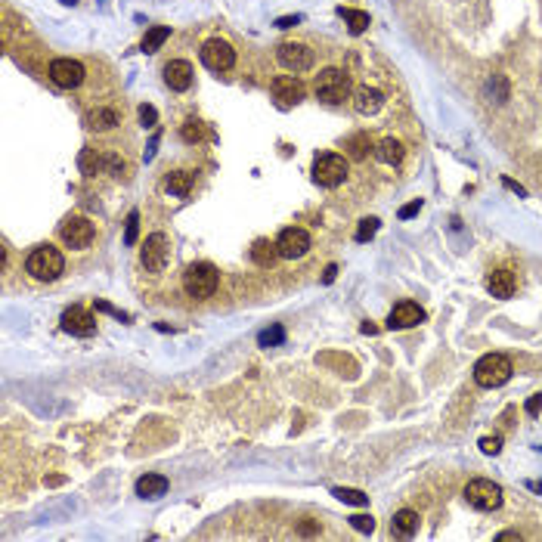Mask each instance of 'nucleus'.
Returning <instances> with one entry per match:
<instances>
[{
    "mask_svg": "<svg viewBox=\"0 0 542 542\" xmlns=\"http://www.w3.org/2000/svg\"><path fill=\"white\" fill-rule=\"evenodd\" d=\"M350 527L360 530V533H372V530H375V517L372 514H354V517H350Z\"/></svg>",
    "mask_w": 542,
    "mask_h": 542,
    "instance_id": "obj_34",
    "label": "nucleus"
},
{
    "mask_svg": "<svg viewBox=\"0 0 542 542\" xmlns=\"http://www.w3.org/2000/svg\"><path fill=\"white\" fill-rule=\"evenodd\" d=\"M140 121H143V127H155V121H158L155 106H140Z\"/></svg>",
    "mask_w": 542,
    "mask_h": 542,
    "instance_id": "obj_36",
    "label": "nucleus"
},
{
    "mask_svg": "<svg viewBox=\"0 0 542 542\" xmlns=\"http://www.w3.org/2000/svg\"><path fill=\"white\" fill-rule=\"evenodd\" d=\"M78 164H81L84 174H96V171H106V168L109 171H121V168H124L118 158L102 155V152H96V149H84L81 158H78Z\"/></svg>",
    "mask_w": 542,
    "mask_h": 542,
    "instance_id": "obj_19",
    "label": "nucleus"
},
{
    "mask_svg": "<svg viewBox=\"0 0 542 542\" xmlns=\"http://www.w3.org/2000/svg\"><path fill=\"white\" fill-rule=\"evenodd\" d=\"M63 332L78 335V338H90L96 332V316L87 313L84 307H69V310L63 313Z\"/></svg>",
    "mask_w": 542,
    "mask_h": 542,
    "instance_id": "obj_13",
    "label": "nucleus"
},
{
    "mask_svg": "<svg viewBox=\"0 0 542 542\" xmlns=\"http://www.w3.org/2000/svg\"><path fill=\"white\" fill-rule=\"evenodd\" d=\"M332 496L341 499V502H347V505H369L366 492H362V490H350V486H335V490H332Z\"/></svg>",
    "mask_w": 542,
    "mask_h": 542,
    "instance_id": "obj_29",
    "label": "nucleus"
},
{
    "mask_svg": "<svg viewBox=\"0 0 542 542\" xmlns=\"http://www.w3.org/2000/svg\"><path fill=\"white\" fill-rule=\"evenodd\" d=\"M375 232H378V217H362L356 226V242H369Z\"/></svg>",
    "mask_w": 542,
    "mask_h": 542,
    "instance_id": "obj_32",
    "label": "nucleus"
},
{
    "mask_svg": "<svg viewBox=\"0 0 542 542\" xmlns=\"http://www.w3.org/2000/svg\"><path fill=\"white\" fill-rule=\"evenodd\" d=\"M514 288H517V276L511 273V270H505V267L492 270V273L486 276V292H490L492 298H499V301H508L511 294H514Z\"/></svg>",
    "mask_w": 542,
    "mask_h": 542,
    "instance_id": "obj_18",
    "label": "nucleus"
},
{
    "mask_svg": "<svg viewBox=\"0 0 542 542\" xmlns=\"http://www.w3.org/2000/svg\"><path fill=\"white\" fill-rule=\"evenodd\" d=\"M477 446H480V453H484V455H496L499 449H502V437H499V434H492V437H480Z\"/></svg>",
    "mask_w": 542,
    "mask_h": 542,
    "instance_id": "obj_33",
    "label": "nucleus"
},
{
    "mask_svg": "<svg viewBox=\"0 0 542 542\" xmlns=\"http://www.w3.org/2000/svg\"><path fill=\"white\" fill-rule=\"evenodd\" d=\"M59 239H63V245L72 251H87L96 239V226H94V220L81 217V214H72V217H65L63 226H59Z\"/></svg>",
    "mask_w": 542,
    "mask_h": 542,
    "instance_id": "obj_6",
    "label": "nucleus"
},
{
    "mask_svg": "<svg viewBox=\"0 0 542 542\" xmlns=\"http://www.w3.org/2000/svg\"><path fill=\"white\" fill-rule=\"evenodd\" d=\"M279 248H276V242H270V239H257L254 245H251V261L257 263V267L270 270L276 267V261H279Z\"/></svg>",
    "mask_w": 542,
    "mask_h": 542,
    "instance_id": "obj_21",
    "label": "nucleus"
},
{
    "mask_svg": "<svg viewBox=\"0 0 542 542\" xmlns=\"http://www.w3.org/2000/svg\"><path fill=\"white\" fill-rule=\"evenodd\" d=\"M523 409H527V415H539V409H542V393H533V397L527 400V406H523Z\"/></svg>",
    "mask_w": 542,
    "mask_h": 542,
    "instance_id": "obj_38",
    "label": "nucleus"
},
{
    "mask_svg": "<svg viewBox=\"0 0 542 542\" xmlns=\"http://www.w3.org/2000/svg\"><path fill=\"white\" fill-rule=\"evenodd\" d=\"M84 75H87V72H84V65L78 63V59L59 56V59H53V63H50V81L56 84V87H63V90L81 87Z\"/></svg>",
    "mask_w": 542,
    "mask_h": 542,
    "instance_id": "obj_12",
    "label": "nucleus"
},
{
    "mask_svg": "<svg viewBox=\"0 0 542 542\" xmlns=\"http://www.w3.org/2000/svg\"><path fill=\"white\" fill-rule=\"evenodd\" d=\"M276 59L282 63V69L294 72V75H301V72H310L313 63H316L313 50H310L307 44H301V41H285V44H279V50H276Z\"/></svg>",
    "mask_w": 542,
    "mask_h": 542,
    "instance_id": "obj_9",
    "label": "nucleus"
},
{
    "mask_svg": "<svg viewBox=\"0 0 542 542\" xmlns=\"http://www.w3.org/2000/svg\"><path fill=\"white\" fill-rule=\"evenodd\" d=\"M465 499H468V505L477 511H496L499 505H502V486L486 480V477H474V480H468V486H465Z\"/></svg>",
    "mask_w": 542,
    "mask_h": 542,
    "instance_id": "obj_8",
    "label": "nucleus"
},
{
    "mask_svg": "<svg viewBox=\"0 0 542 542\" xmlns=\"http://www.w3.org/2000/svg\"><path fill=\"white\" fill-rule=\"evenodd\" d=\"M25 273L32 276L34 282H56L59 276L65 273V254L50 242L38 245V248H32V254L25 257Z\"/></svg>",
    "mask_w": 542,
    "mask_h": 542,
    "instance_id": "obj_1",
    "label": "nucleus"
},
{
    "mask_svg": "<svg viewBox=\"0 0 542 542\" xmlns=\"http://www.w3.org/2000/svg\"><path fill=\"white\" fill-rule=\"evenodd\" d=\"M422 323H424V310L415 301H400L391 310V316H387V329H412V325Z\"/></svg>",
    "mask_w": 542,
    "mask_h": 542,
    "instance_id": "obj_16",
    "label": "nucleus"
},
{
    "mask_svg": "<svg viewBox=\"0 0 542 542\" xmlns=\"http://www.w3.org/2000/svg\"><path fill=\"white\" fill-rule=\"evenodd\" d=\"M193 183H195V174L193 171H174V174L168 177V193L171 195H189V189H193Z\"/></svg>",
    "mask_w": 542,
    "mask_h": 542,
    "instance_id": "obj_26",
    "label": "nucleus"
},
{
    "mask_svg": "<svg viewBox=\"0 0 542 542\" xmlns=\"http://www.w3.org/2000/svg\"><path fill=\"white\" fill-rule=\"evenodd\" d=\"M199 56H202V63H205V69H211V72H230L232 65H236V50H232V44H226L224 38L205 41Z\"/></svg>",
    "mask_w": 542,
    "mask_h": 542,
    "instance_id": "obj_10",
    "label": "nucleus"
},
{
    "mask_svg": "<svg viewBox=\"0 0 542 542\" xmlns=\"http://www.w3.org/2000/svg\"><path fill=\"white\" fill-rule=\"evenodd\" d=\"M347 180V158L338 152H323L313 158V183L323 189H335Z\"/></svg>",
    "mask_w": 542,
    "mask_h": 542,
    "instance_id": "obj_4",
    "label": "nucleus"
},
{
    "mask_svg": "<svg viewBox=\"0 0 542 542\" xmlns=\"http://www.w3.org/2000/svg\"><path fill=\"white\" fill-rule=\"evenodd\" d=\"M313 90H316V96L323 102L338 106V102H344L350 96V78L341 69H323L316 75V81H313Z\"/></svg>",
    "mask_w": 542,
    "mask_h": 542,
    "instance_id": "obj_7",
    "label": "nucleus"
},
{
    "mask_svg": "<svg viewBox=\"0 0 542 542\" xmlns=\"http://www.w3.org/2000/svg\"><path fill=\"white\" fill-rule=\"evenodd\" d=\"M168 477L164 474H143V477L137 480V496H143V499H158V496H164L168 492Z\"/></svg>",
    "mask_w": 542,
    "mask_h": 542,
    "instance_id": "obj_22",
    "label": "nucleus"
},
{
    "mask_svg": "<svg viewBox=\"0 0 542 542\" xmlns=\"http://www.w3.org/2000/svg\"><path fill=\"white\" fill-rule=\"evenodd\" d=\"M171 38V28L168 25H152L149 32H146V38H143V44H140V50L143 53H158L162 50V44Z\"/></svg>",
    "mask_w": 542,
    "mask_h": 542,
    "instance_id": "obj_25",
    "label": "nucleus"
},
{
    "mask_svg": "<svg viewBox=\"0 0 542 542\" xmlns=\"http://www.w3.org/2000/svg\"><path fill=\"white\" fill-rule=\"evenodd\" d=\"M418 211H422V199H412L409 205H403V208H400V214H397V217H400V220H409V217H415Z\"/></svg>",
    "mask_w": 542,
    "mask_h": 542,
    "instance_id": "obj_37",
    "label": "nucleus"
},
{
    "mask_svg": "<svg viewBox=\"0 0 542 542\" xmlns=\"http://www.w3.org/2000/svg\"><path fill=\"white\" fill-rule=\"evenodd\" d=\"M118 124H121V112L112 106H96L84 115V127H87V131H96V133L112 131V127H118Z\"/></svg>",
    "mask_w": 542,
    "mask_h": 542,
    "instance_id": "obj_17",
    "label": "nucleus"
},
{
    "mask_svg": "<svg viewBox=\"0 0 542 542\" xmlns=\"http://www.w3.org/2000/svg\"><path fill=\"white\" fill-rule=\"evenodd\" d=\"M217 285H220V273H217L214 263L195 261V263H189V267L183 270V292H186L189 298L205 301V298H211V294L217 292Z\"/></svg>",
    "mask_w": 542,
    "mask_h": 542,
    "instance_id": "obj_2",
    "label": "nucleus"
},
{
    "mask_svg": "<svg viewBox=\"0 0 542 542\" xmlns=\"http://www.w3.org/2000/svg\"><path fill=\"white\" fill-rule=\"evenodd\" d=\"M282 341H285V329H282L279 323L270 325V329H263L261 335H257V344H261V347H279Z\"/></svg>",
    "mask_w": 542,
    "mask_h": 542,
    "instance_id": "obj_28",
    "label": "nucleus"
},
{
    "mask_svg": "<svg viewBox=\"0 0 542 542\" xmlns=\"http://www.w3.org/2000/svg\"><path fill=\"white\" fill-rule=\"evenodd\" d=\"M270 90H273V96L282 102V106H294V102L304 100V84L298 81V75H279L270 81Z\"/></svg>",
    "mask_w": 542,
    "mask_h": 542,
    "instance_id": "obj_14",
    "label": "nucleus"
},
{
    "mask_svg": "<svg viewBox=\"0 0 542 542\" xmlns=\"http://www.w3.org/2000/svg\"><path fill=\"white\" fill-rule=\"evenodd\" d=\"M276 248H279V254L285 257V261H301V257L313 248V239H310V232L301 230V226H285V230L279 232V239H276Z\"/></svg>",
    "mask_w": 542,
    "mask_h": 542,
    "instance_id": "obj_11",
    "label": "nucleus"
},
{
    "mask_svg": "<svg viewBox=\"0 0 542 542\" xmlns=\"http://www.w3.org/2000/svg\"><path fill=\"white\" fill-rule=\"evenodd\" d=\"M496 539H502V542L505 539H521V533H517V530H505V533H499Z\"/></svg>",
    "mask_w": 542,
    "mask_h": 542,
    "instance_id": "obj_40",
    "label": "nucleus"
},
{
    "mask_svg": "<svg viewBox=\"0 0 542 542\" xmlns=\"http://www.w3.org/2000/svg\"><path fill=\"white\" fill-rule=\"evenodd\" d=\"M338 16H341L344 22H347L350 34H362L369 28V13H362V10H350V7H338Z\"/></svg>",
    "mask_w": 542,
    "mask_h": 542,
    "instance_id": "obj_24",
    "label": "nucleus"
},
{
    "mask_svg": "<svg viewBox=\"0 0 542 542\" xmlns=\"http://www.w3.org/2000/svg\"><path fill=\"white\" fill-rule=\"evenodd\" d=\"M171 263V236L168 232H152L146 236L143 248H140V267L152 276H162Z\"/></svg>",
    "mask_w": 542,
    "mask_h": 542,
    "instance_id": "obj_3",
    "label": "nucleus"
},
{
    "mask_svg": "<svg viewBox=\"0 0 542 542\" xmlns=\"http://www.w3.org/2000/svg\"><path fill=\"white\" fill-rule=\"evenodd\" d=\"M59 3H69V7H72V3H78V0H59Z\"/></svg>",
    "mask_w": 542,
    "mask_h": 542,
    "instance_id": "obj_43",
    "label": "nucleus"
},
{
    "mask_svg": "<svg viewBox=\"0 0 542 542\" xmlns=\"http://www.w3.org/2000/svg\"><path fill=\"white\" fill-rule=\"evenodd\" d=\"M375 158H378V162H384V164L403 162V143H400V140H393V137L381 140V143L375 146Z\"/></svg>",
    "mask_w": 542,
    "mask_h": 542,
    "instance_id": "obj_23",
    "label": "nucleus"
},
{
    "mask_svg": "<svg viewBox=\"0 0 542 542\" xmlns=\"http://www.w3.org/2000/svg\"><path fill=\"white\" fill-rule=\"evenodd\" d=\"M183 140L186 143H199V140H205V124H202L199 118H186V124H183Z\"/></svg>",
    "mask_w": 542,
    "mask_h": 542,
    "instance_id": "obj_31",
    "label": "nucleus"
},
{
    "mask_svg": "<svg viewBox=\"0 0 542 542\" xmlns=\"http://www.w3.org/2000/svg\"><path fill=\"white\" fill-rule=\"evenodd\" d=\"M415 530H418V511L403 508V511H397V514H393V533H400V536H412Z\"/></svg>",
    "mask_w": 542,
    "mask_h": 542,
    "instance_id": "obj_27",
    "label": "nucleus"
},
{
    "mask_svg": "<svg viewBox=\"0 0 542 542\" xmlns=\"http://www.w3.org/2000/svg\"><path fill=\"white\" fill-rule=\"evenodd\" d=\"M384 106V94L381 90H375V87H360L354 94V109L360 115H375L378 109Z\"/></svg>",
    "mask_w": 542,
    "mask_h": 542,
    "instance_id": "obj_20",
    "label": "nucleus"
},
{
    "mask_svg": "<svg viewBox=\"0 0 542 542\" xmlns=\"http://www.w3.org/2000/svg\"><path fill=\"white\" fill-rule=\"evenodd\" d=\"M164 84H168L174 94H186L189 87H193V65L186 63V59H171V63H164Z\"/></svg>",
    "mask_w": 542,
    "mask_h": 542,
    "instance_id": "obj_15",
    "label": "nucleus"
},
{
    "mask_svg": "<svg viewBox=\"0 0 542 542\" xmlns=\"http://www.w3.org/2000/svg\"><path fill=\"white\" fill-rule=\"evenodd\" d=\"M137 230H140V214L131 211V214H127V230H124V242L127 245L137 242Z\"/></svg>",
    "mask_w": 542,
    "mask_h": 542,
    "instance_id": "obj_35",
    "label": "nucleus"
},
{
    "mask_svg": "<svg viewBox=\"0 0 542 542\" xmlns=\"http://www.w3.org/2000/svg\"><path fill=\"white\" fill-rule=\"evenodd\" d=\"M304 22V16H282V19H276V28H294Z\"/></svg>",
    "mask_w": 542,
    "mask_h": 542,
    "instance_id": "obj_39",
    "label": "nucleus"
},
{
    "mask_svg": "<svg viewBox=\"0 0 542 542\" xmlns=\"http://www.w3.org/2000/svg\"><path fill=\"white\" fill-rule=\"evenodd\" d=\"M502 183H505V186H508V189H514L517 195H527V193H523V186H517V183H514V180H508V177H505Z\"/></svg>",
    "mask_w": 542,
    "mask_h": 542,
    "instance_id": "obj_41",
    "label": "nucleus"
},
{
    "mask_svg": "<svg viewBox=\"0 0 542 542\" xmlns=\"http://www.w3.org/2000/svg\"><path fill=\"white\" fill-rule=\"evenodd\" d=\"M511 372H514V366L505 354H486L474 366V381L480 387H502L511 378Z\"/></svg>",
    "mask_w": 542,
    "mask_h": 542,
    "instance_id": "obj_5",
    "label": "nucleus"
},
{
    "mask_svg": "<svg viewBox=\"0 0 542 542\" xmlns=\"http://www.w3.org/2000/svg\"><path fill=\"white\" fill-rule=\"evenodd\" d=\"M335 273H338V270H335V267H329V270H325L323 279H325V282H332V279H335Z\"/></svg>",
    "mask_w": 542,
    "mask_h": 542,
    "instance_id": "obj_42",
    "label": "nucleus"
},
{
    "mask_svg": "<svg viewBox=\"0 0 542 542\" xmlns=\"http://www.w3.org/2000/svg\"><path fill=\"white\" fill-rule=\"evenodd\" d=\"M344 149H347V155H350V158H366L369 137H366V133H354V137H347Z\"/></svg>",
    "mask_w": 542,
    "mask_h": 542,
    "instance_id": "obj_30",
    "label": "nucleus"
}]
</instances>
